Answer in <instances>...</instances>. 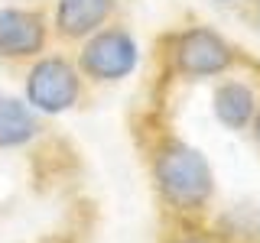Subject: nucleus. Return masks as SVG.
I'll return each mask as SVG.
<instances>
[{
  "label": "nucleus",
  "mask_w": 260,
  "mask_h": 243,
  "mask_svg": "<svg viewBox=\"0 0 260 243\" xmlns=\"http://www.w3.org/2000/svg\"><path fill=\"white\" fill-rule=\"evenodd\" d=\"M0 97H4V91H0Z\"/></svg>",
  "instance_id": "obj_13"
},
{
  "label": "nucleus",
  "mask_w": 260,
  "mask_h": 243,
  "mask_svg": "<svg viewBox=\"0 0 260 243\" xmlns=\"http://www.w3.org/2000/svg\"><path fill=\"white\" fill-rule=\"evenodd\" d=\"M159 243H234L224 230L205 227L199 221H169V227L162 230Z\"/></svg>",
  "instance_id": "obj_9"
},
{
  "label": "nucleus",
  "mask_w": 260,
  "mask_h": 243,
  "mask_svg": "<svg viewBox=\"0 0 260 243\" xmlns=\"http://www.w3.org/2000/svg\"><path fill=\"white\" fill-rule=\"evenodd\" d=\"M250 140H254V146L260 149V104H257V113H254V120H250Z\"/></svg>",
  "instance_id": "obj_10"
},
{
  "label": "nucleus",
  "mask_w": 260,
  "mask_h": 243,
  "mask_svg": "<svg viewBox=\"0 0 260 243\" xmlns=\"http://www.w3.org/2000/svg\"><path fill=\"white\" fill-rule=\"evenodd\" d=\"M75 65L88 85H120L140 65V43L127 23L114 20L78 46Z\"/></svg>",
  "instance_id": "obj_4"
},
{
  "label": "nucleus",
  "mask_w": 260,
  "mask_h": 243,
  "mask_svg": "<svg viewBox=\"0 0 260 243\" xmlns=\"http://www.w3.org/2000/svg\"><path fill=\"white\" fill-rule=\"evenodd\" d=\"M49 43H52V26L43 7H0V62L29 65L49 52Z\"/></svg>",
  "instance_id": "obj_5"
},
{
  "label": "nucleus",
  "mask_w": 260,
  "mask_h": 243,
  "mask_svg": "<svg viewBox=\"0 0 260 243\" xmlns=\"http://www.w3.org/2000/svg\"><path fill=\"white\" fill-rule=\"evenodd\" d=\"M43 133V117L23 97H0V152L23 149Z\"/></svg>",
  "instance_id": "obj_8"
},
{
  "label": "nucleus",
  "mask_w": 260,
  "mask_h": 243,
  "mask_svg": "<svg viewBox=\"0 0 260 243\" xmlns=\"http://www.w3.org/2000/svg\"><path fill=\"white\" fill-rule=\"evenodd\" d=\"M250 23H254V29L260 32V0H250Z\"/></svg>",
  "instance_id": "obj_11"
},
{
  "label": "nucleus",
  "mask_w": 260,
  "mask_h": 243,
  "mask_svg": "<svg viewBox=\"0 0 260 243\" xmlns=\"http://www.w3.org/2000/svg\"><path fill=\"white\" fill-rule=\"evenodd\" d=\"M120 0H55L49 13L52 39L62 46H81L88 36L117 20Z\"/></svg>",
  "instance_id": "obj_6"
},
{
  "label": "nucleus",
  "mask_w": 260,
  "mask_h": 243,
  "mask_svg": "<svg viewBox=\"0 0 260 243\" xmlns=\"http://www.w3.org/2000/svg\"><path fill=\"white\" fill-rule=\"evenodd\" d=\"M88 81L81 78L75 55L65 52H46L36 62L26 65L23 75V101L39 117H62L85 104Z\"/></svg>",
  "instance_id": "obj_3"
},
{
  "label": "nucleus",
  "mask_w": 260,
  "mask_h": 243,
  "mask_svg": "<svg viewBox=\"0 0 260 243\" xmlns=\"http://www.w3.org/2000/svg\"><path fill=\"white\" fill-rule=\"evenodd\" d=\"M143 162L156 205L169 221H202L215 201V172L199 146L173 130H153L143 143Z\"/></svg>",
  "instance_id": "obj_1"
},
{
  "label": "nucleus",
  "mask_w": 260,
  "mask_h": 243,
  "mask_svg": "<svg viewBox=\"0 0 260 243\" xmlns=\"http://www.w3.org/2000/svg\"><path fill=\"white\" fill-rule=\"evenodd\" d=\"M211 4H218V7H234V4H241V0H211Z\"/></svg>",
  "instance_id": "obj_12"
},
{
  "label": "nucleus",
  "mask_w": 260,
  "mask_h": 243,
  "mask_svg": "<svg viewBox=\"0 0 260 243\" xmlns=\"http://www.w3.org/2000/svg\"><path fill=\"white\" fill-rule=\"evenodd\" d=\"M260 104V88L250 78L241 75H224L211 88V113L224 130L231 133H244L250 130V120Z\"/></svg>",
  "instance_id": "obj_7"
},
{
  "label": "nucleus",
  "mask_w": 260,
  "mask_h": 243,
  "mask_svg": "<svg viewBox=\"0 0 260 243\" xmlns=\"http://www.w3.org/2000/svg\"><path fill=\"white\" fill-rule=\"evenodd\" d=\"M244 65L241 49L205 23H185L159 39V68L169 81H208L234 75Z\"/></svg>",
  "instance_id": "obj_2"
}]
</instances>
